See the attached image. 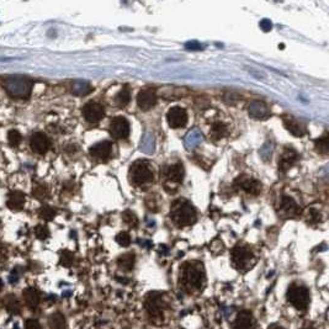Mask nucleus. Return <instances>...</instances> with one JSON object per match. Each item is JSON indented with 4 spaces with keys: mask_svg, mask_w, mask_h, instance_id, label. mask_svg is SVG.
Listing matches in <instances>:
<instances>
[{
    "mask_svg": "<svg viewBox=\"0 0 329 329\" xmlns=\"http://www.w3.org/2000/svg\"><path fill=\"white\" fill-rule=\"evenodd\" d=\"M34 195L36 196L38 200H42V199H47L48 196V190L46 186H37L34 190Z\"/></svg>",
    "mask_w": 329,
    "mask_h": 329,
    "instance_id": "58836bf2",
    "label": "nucleus"
},
{
    "mask_svg": "<svg viewBox=\"0 0 329 329\" xmlns=\"http://www.w3.org/2000/svg\"><path fill=\"white\" fill-rule=\"evenodd\" d=\"M18 270L16 269H14L13 273L10 274V276H9V281L11 282V284H15L16 281H18Z\"/></svg>",
    "mask_w": 329,
    "mask_h": 329,
    "instance_id": "a18cd8bd",
    "label": "nucleus"
},
{
    "mask_svg": "<svg viewBox=\"0 0 329 329\" xmlns=\"http://www.w3.org/2000/svg\"><path fill=\"white\" fill-rule=\"evenodd\" d=\"M40 216L43 219H46V221H51V219H55V211L52 207H50V206H42L40 208Z\"/></svg>",
    "mask_w": 329,
    "mask_h": 329,
    "instance_id": "72a5a7b5",
    "label": "nucleus"
},
{
    "mask_svg": "<svg viewBox=\"0 0 329 329\" xmlns=\"http://www.w3.org/2000/svg\"><path fill=\"white\" fill-rule=\"evenodd\" d=\"M116 242L119 243L120 245H122V247H128L129 243H131V238H129V235L127 232H122L116 237Z\"/></svg>",
    "mask_w": 329,
    "mask_h": 329,
    "instance_id": "e433bc0d",
    "label": "nucleus"
},
{
    "mask_svg": "<svg viewBox=\"0 0 329 329\" xmlns=\"http://www.w3.org/2000/svg\"><path fill=\"white\" fill-rule=\"evenodd\" d=\"M154 147H156V140L153 137V134L146 132L145 136L142 137V141H141V150L143 153L150 154L154 150Z\"/></svg>",
    "mask_w": 329,
    "mask_h": 329,
    "instance_id": "bb28decb",
    "label": "nucleus"
},
{
    "mask_svg": "<svg viewBox=\"0 0 329 329\" xmlns=\"http://www.w3.org/2000/svg\"><path fill=\"white\" fill-rule=\"evenodd\" d=\"M280 214L285 219H292L300 215V207L296 203V201L290 196H282L281 202H280Z\"/></svg>",
    "mask_w": 329,
    "mask_h": 329,
    "instance_id": "f8f14e48",
    "label": "nucleus"
},
{
    "mask_svg": "<svg viewBox=\"0 0 329 329\" xmlns=\"http://www.w3.org/2000/svg\"><path fill=\"white\" fill-rule=\"evenodd\" d=\"M260 27L264 30V31H270L273 27L272 22H270V20H266V18H264V20H261L260 21Z\"/></svg>",
    "mask_w": 329,
    "mask_h": 329,
    "instance_id": "c03bdc74",
    "label": "nucleus"
},
{
    "mask_svg": "<svg viewBox=\"0 0 329 329\" xmlns=\"http://www.w3.org/2000/svg\"><path fill=\"white\" fill-rule=\"evenodd\" d=\"M128 178L134 186H145L153 183V173L149 163L146 161L134 162L129 168Z\"/></svg>",
    "mask_w": 329,
    "mask_h": 329,
    "instance_id": "423d86ee",
    "label": "nucleus"
},
{
    "mask_svg": "<svg viewBox=\"0 0 329 329\" xmlns=\"http://www.w3.org/2000/svg\"><path fill=\"white\" fill-rule=\"evenodd\" d=\"M166 120H168V125L171 128H182L187 122L186 110L183 108H179V106H175V108L170 109L168 111Z\"/></svg>",
    "mask_w": 329,
    "mask_h": 329,
    "instance_id": "9d476101",
    "label": "nucleus"
},
{
    "mask_svg": "<svg viewBox=\"0 0 329 329\" xmlns=\"http://www.w3.org/2000/svg\"><path fill=\"white\" fill-rule=\"evenodd\" d=\"M233 329H256V319L249 311H242L238 313Z\"/></svg>",
    "mask_w": 329,
    "mask_h": 329,
    "instance_id": "a211bd4d",
    "label": "nucleus"
},
{
    "mask_svg": "<svg viewBox=\"0 0 329 329\" xmlns=\"http://www.w3.org/2000/svg\"><path fill=\"white\" fill-rule=\"evenodd\" d=\"M306 329H313V328H306Z\"/></svg>",
    "mask_w": 329,
    "mask_h": 329,
    "instance_id": "09e8293b",
    "label": "nucleus"
},
{
    "mask_svg": "<svg viewBox=\"0 0 329 329\" xmlns=\"http://www.w3.org/2000/svg\"><path fill=\"white\" fill-rule=\"evenodd\" d=\"M298 159V153L296 152L293 148L287 147L285 148V150L282 152V154L280 156L279 159V170L285 173V171L289 170L293 164L297 162Z\"/></svg>",
    "mask_w": 329,
    "mask_h": 329,
    "instance_id": "dca6fc26",
    "label": "nucleus"
},
{
    "mask_svg": "<svg viewBox=\"0 0 329 329\" xmlns=\"http://www.w3.org/2000/svg\"><path fill=\"white\" fill-rule=\"evenodd\" d=\"M25 203V195L20 191H11L8 196V201H6V205L9 208L14 211L21 210L24 207Z\"/></svg>",
    "mask_w": 329,
    "mask_h": 329,
    "instance_id": "4be33fe9",
    "label": "nucleus"
},
{
    "mask_svg": "<svg viewBox=\"0 0 329 329\" xmlns=\"http://www.w3.org/2000/svg\"><path fill=\"white\" fill-rule=\"evenodd\" d=\"M154 200H156V198L154 196H149V198L147 199V201H146V205H147L148 210H150L152 212H157V211L159 210V203L158 202H154Z\"/></svg>",
    "mask_w": 329,
    "mask_h": 329,
    "instance_id": "ea45409f",
    "label": "nucleus"
},
{
    "mask_svg": "<svg viewBox=\"0 0 329 329\" xmlns=\"http://www.w3.org/2000/svg\"><path fill=\"white\" fill-rule=\"evenodd\" d=\"M231 260L238 272L245 273L250 268H253V265L256 264V256L249 247L239 244L232 249Z\"/></svg>",
    "mask_w": 329,
    "mask_h": 329,
    "instance_id": "39448f33",
    "label": "nucleus"
},
{
    "mask_svg": "<svg viewBox=\"0 0 329 329\" xmlns=\"http://www.w3.org/2000/svg\"><path fill=\"white\" fill-rule=\"evenodd\" d=\"M83 115H84L85 120L90 124H96L100 121L105 115V110L104 106L98 103H88L87 105L83 108Z\"/></svg>",
    "mask_w": 329,
    "mask_h": 329,
    "instance_id": "9b49d317",
    "label": "nucleus"
},
{
    "mask_svg": "<svg viewBox=\"0 0 329 329\" xmlns=\"http://www.w3.org/2000/svg\"><path fill=\"white\" fill-rule=\"evenodd\" d=\"M111 152H112V145L109 141L96 143L89 149L90 156L98 161H108L111 156Z\"/></svg>",
    "mask_w": 329,
    "mask_h": 329,
    "instance_id": "4468645a",
    "label": "nucleus"
},
{
    "mask_svg": "<svg viewBox=\"0 0 329 329\" xmlns=\"http://www.w3.org/2000/svg\"><path fill=\"white\" fill-rule=\"evenodd\" d=\"M163 178L165 189L169 186V184L179 185L183 182V178H184V166H183V164L177 163L165 166L163 170Z\"/></svg>",
    "mask_w": 329,
    "mask_h": 329,
    "instance_id": "6e6552de",
    "label": "nucleus"
},
{
    "mask_svg": "<svg viewBox=\"0 0 329 329\" xmlns=\"http://www.w3.org/2000/svg\"><path fill=\"white\" fill-rule=\"evenodd\" d=\"M314 145H316L317 152H319L321 154H327V153H328L329 145H328V137H327V136H324V137L319 138L318 141H316Z\"/></svg>",
    "mask_w": 329,
    "mask_h": 329,
    "instance_id": "7c9ffc66",
    "label": "nucleus"
},
{
    "mask_svg": "<svg viewBox=\"0 0 329 329\" xmlns=\"http://www.w3.org/2000/svg\"><path fill=\"white\" fill-rule=\"evenodd\" d=\"M227 134H228V127L224 124H222V122L214 124V126H212L210 131V137L214 141L221 140V138L226 137Z\"/></svg>",
    "mask_w": 329,
    "mask_h": 329,
    "instance_id": "b1692460",
    "label": "nucleus"
},
{
    "mask_svg": "<svg viewBox=\"0 0 329 329\" xmlns=\"http://www.w3.org/2000/svg\"><path fill=\"white\" fill-rule=\"evenodd\" d=\"M51 147V142L47 136L41 132H35L31 136V148L38 154H45Z\"/></svg>",
    "mask_w": 329,
    "mask_h": 329,
    "instance_id": "f3484780",
    "label": "nucleus"
},
{
    "mask_svg": "<svg viewBox=\"0 0 329 329\" xmlns=\"http://www.w3.org/2000/svg\"><path fill=\"white\" fill-rule=\"evenodd\" d=\"M5 307L8 308V311L13 314H18L20 313V302H18V298L15 296H6L5 297Z\"/></svg>",
    "mask_w": 329,
    "mask_h": 329,
    "instance_id": "c85d7f7f",
    "label": "nucleus"
},
{
    "mask_svg": "<svg viewBox=\"0 0 329 329\" xmlns=\"http://www.w3.org/2000/svg\"><path fill=\"white\" fill-rule=\"evenodd\" d=\"M185 48L189 51H201L203 50V45H201L198 41H189L185 43Z\"/></svg>",
    "mask_w": 329,
    "mask_h": 329,
    "instance_id": "a19ab883",
    "label": "nucleus"
},
{
    "mask_svg": "<svg viewBox=\"0 0 329 329\" xmlns=\"http://www.w3.org/2000/svg\"><path fill=\"white\" fill-rule=\"evenodd\" d=\"M117 265L120 269H122L124 272H131L134 265V254L128 253L124 254L117 259Z\"/></svg>",
    "mask_w": 329,
    "mask_h": 329,
    "instance_id": "a878e982",
    "label": "nucleus"
},
{
    "mask_svg": "<svg viewBox=\"0 0 329 329\" xmlns=\"http://www.w3.org/2000/svg\"><path fill=\"white\" fill-rule=\"evenodd\" d=\"M289 301L298 311H306L310 305V291L306 286L298 284L290 285L286 293Z\"/></svg>",
    "mask_w": 329,
    "mask_h": 329,
    "instance_id": "0eeeda50",
    "label": "nucleus"
},
{
    "mask_svg": "<svg viewBox=\"0 0 329 329\" xmlns=\"http://www.w3.org/2000/svg\"><path fill=\"white\" fill-rule=\"evenodd\" d=\"M268 329H285L284 327L279 326V324H272V326H269Z\"/></svg>",
    "mask_w": 329,
    "mask_h": 329,
    "instance_id": "49530a36",
    "label": "nucleus"
},
{
    "mask_svg": "<svg viewBox=\"0 0 329 329\" xmlns=\"http://www.w3.org/2000/svg\"><path fill=\"white\" fill-rule=\"evenodd\" d=\"M284 125L287 131L291 134H293V136H296V137H302L303 134L306 133V127L292 116H285Z\"/></svg>",
    "mask_w": 329,
    "mask_h": 329,
    "instance_id": "aec40b11",
    "label": "nucleus"
},
{
    "mask_svg": "<svg viewBox=\"0 0 329 329\" xmlns=\"http://www.w3.org/2000/svg\"><path fill=\"white\" fill-rule=\"evenodd\" d=\"M22 295H24L25 302H26L27 307L31 308V310H36V308L38 307L41 301V296L40 292H38L35 287H27V289H25Z\"/></svg>",
    "mask_w": 329,
    "mask_h": 329,
    "instance_id": "412c9836",
    "label": "nucleus"
},
{
    "mask_svg": "<svg viewBox=\"0 0 329 329\" xmlns=\"http://www.w3.org/2000/svg\"><path fill=\"white\" fill-rule=\"evenodd\" d=\"M157 95L154 89H143L137 95V104L141 110L148 111L156 105Z\"/></svg>",
    "mask_w": 329,
    "mask_h": 329,
    "instance_id": "2eb2a0df",
    "label": "nucleus"
},
{
    "mask_svg": "<svg viewBox=\"0 0 329 329\" xmlns=\"http://www.w3.org/2000/svg\"><path fill=\"white\" fill-rule=\"evenodd\" d=\"M140 243H141V244L146 245V247H147V248H150V247H152V243H150V242H147V240H140Z\"/></svg>",
    "mask_w": 329,
    "mask_h": 329,
    "instance_id": "de8ad7c7",
    "label": "nucleus"
},
{
    "mask_svg": "<svg viewBox=\"0 0 329 329\" xmlns=\"http://www.w3.org/2000/svg\"><path fill=\"white\" fill-rule=\"evenodd\" d=\"M4 89L11 98L29 99L31 95L34 82L24 75H10L4 79Z\"/></svg>",
    "mask_w": 329,
    "mask_h": 329,
    "instance_id": "f03ea898",
    "label": "nucleus"
},
{
    "mask_svg": "<svg viewBox=\"0 0 329 329\" xmlns=\"http://www.w3.org/2000/svg\"><path fill=\"white\" fill-rule=\"evenodd\" d=\"M249 115L256 120H265L270 116V110L263 101H253L249 105Z\"/></svg>",
    "mask_w": 329,
    "mask_h": 329,
    "instance_id": "6ab92c4d",
    "label": "nucleus"
},
{
    "mask_svg": "<svg viewBox=\"0 0 329 329\" xmlns=\"http://www.w3.org/2000/svg\"><path fill=\"white\" fill-rule=\"evenodd\" d=\"M259 153H260L261 158H263L264 161H269L273 154V146L270 145V143H266V145L263 146V148H260Z\"/></svg>",
    "mask_w": 329,
    "mask_h": 329,
    "instance_id": "f704fd0d",
    "label": "nucleus"
},
{
    "mask_svg": "<svg viewBox=\"0 0 329 329\" xmlns=\"http://www.w3.org/2000/svg\"><path fill=\"white\" fill-rule=\"evenodd\" d=\"M8 140H9V143H10V146H13V147H18V146L20 145V142H21V134H20V132L18 131H16V129H11L8 134Z\"/></svg>",
    "mask_w": 329,
    "mask_h": 329,
    "instance_id": "473e14b6",
    "label": "nucleus"
},
{
    "mask_svg": "<svg viewBox=\"0 0 329 329\" xmlns=\"http://www.w3.org/2000/svg\"><path fill=\"white\" fill-rule=\"evenodd\" d=\"M169 308L168 298L162 292H150L146 298V310L153 323L164 321V312Z\"/></svg>",
    "mask_w": 329,
    "mask_h": 329,
    "instance_id": "7ed1b4c3",
    "label": "nucleus"
},
{
    "mask_svg": "<svg viewBox=\"0 0 329 329\" xmlns=\"http://www.w3.org/2000/svg\"><path fill=\"white\" fill-rule=\"evenodd\" d=\"M236 186L240 187L244 191H247L248 194H252V195H258L259 192L261 191V184L260 182H258L256 179L252 177H239L236 180Z\"/></svg>",
    "mask_w": 329,
    "mask_h": 329,
    "instance_id": "ddd939ff",
    "label": "nucleus"
},
{
    "mask_svg": "<svg viewBox=\"0 0 329 329\" xmlns=\"http://www.w3.org/2000/svg\"><path fill=\"white\" fill-rule=\"evenodd\" d=\"M122 219H124V221L126 222L127 224H129L131 227H136L138 224L137 217H136V215L129 210L125 211L124 214H122Z\"/></svg>",
    "mask_w": 329,
    "mask_h": 329,
    "instance_id": "2f4dec72",
    "label": "nucleus"
},
{
    "mask_svg": "<svg viewBox=\"0 0 329 329\" xmlns=\"http://www.w3.org/2000/svg\"><path fill=\"white\" fill-rule=\"evenodd\" d=\"M73 260H74L73 253H71L68 250H64L63 253L61 254V264L63 266H71Z\"/></svg>",
    "mask_w": 329,
    "mask_h": 329,
    "instance_id": "c9c22d12",
    "label": "nucleus"
},
{
    "mask_svg": "<svg viewBox=\"0 0 329 329\" xmlns=\"http://www.w3.org/2000/svg\"><path fill=\"white\" fill-rule=\"evenodd\" d=\"M91 87L88 82H84V80H76L74 82L73 87H72V92L76 96H84V95H88L90 91H91Z\"/></svg>",
    "mask_w": 329,
    "mask_h": 329,
    "instance_id": "393cba45",
    "label": "nucleus"
},
{
    "mask_svg": "<svg viewBox=\"0 0 329 329\" xmlns=\"http://www.w3.org/2000/svg\"><path fill=\"white\" fill-rule=\"evenodd\" d=\"M35 233H36V237L38 239H46V238L50 236V231L46 226H37L36 229H35Z\"/></svg>",
    "mask_w": 329,
    "mask_h": 329,
    "instance_id": "4c0bfd02",
    "label": "nucleus"
},
{
    "mask_svg": "<svg viewBox=\"0 0 329 329\" xmlns=\"http://www.w3.org/2000/svg\"><path fill=\"white\" fill-rule=\"evenodd\" d=\"M110 133L116 140H125L129 134V122L122 116L115 117L110 124Z\"/></svg>",
    "mask_w": 329,
    "mask_h": 329,
    "instance_id": "1a4fd4ad",
    "label": "nucleus"
},
{
    "mask_svg": "<svg viewBox=\"0 0 329 329\" xmlns=\"http://www.w3.org/2000/svg\"><path fill=\"white\" fill-rule=\"evenodd\" d=\"M48 324H50L51 329H66L67 328V323H66V318L62 313L59 312H55L53 313L52 316L50 317L48 319Z\"/></svg>",
    "mask_w": 329,
    "mask_h": 329,
    "instance_id": "cd10ccee",
    "label": "nucleus"
},
{
    "mask_svg": "<svg viewBox=\"0 0 329 329\" xmlns=\"http://www.w3.org/2000/svg\"><path fill=\"white\" fill-rule=\"evenodd\" d=\"M202 142V133L200 132L199 128H194L189 132V133L185 136V147L186 149H194V148L198 147L200 143Z\"/></svg>",
    "mask_w": 329,
    "mask_h": 329,
    "instance_id": "5701e85b",
    "label": "nucleus"
},
{
    "mask_svg": "<svg viewBox=\"0 0 329 329\" xmlns=\"http://www.w3.org/2000/svg\"><path fill=\"white\" fill-rule=\"evenodd\" d=\"M170 219L178 226H190L196 221V210L186 200L174 201L170 210Z\"/></svg>",
    "mask_w": 329,
    "mask_h": 329,
    "instance_id": "20e7f679",
    "label": "nucleus"
},
{
    "mask_svg": "<svg viewBox=\"0 0 329 329\" xmlns=\"http://www.w3.org/2000/svg\"><path fill=\"white\" fill-rule=\"evenodd\" d=\"M239 99H240L239 95L235 94V92H227V94H224L223 100L228 104H236L237 101H239Z\"/></svg>",
    "mask_w": 329,
    "mask_h": 329,
    "instance_id": "79ce46f5",
    "label": "nucleus"
},
{
    "mask_svg": "<svg viewBox=\"0 0 329 329\" xmlns=\"http://www.w3.org/2000/svg\"><path fill=\"white\" fill-rule=\"evenodd\" d=\"M25 329H42V327L36 319H29L25 323Z\"/></svg>",
    "mask_w": 329,
    "mask_h": 329,
    "instance_id": "37998d69",
    "label": "nucleus"
},
{
    "mask_svg": "<svg viewBox=\"0 0 329 329\" xmlns=\"http://www.w3.org/2000/svg\"><path fill=\"white\" fill-rule=\"evenodd\" d=\"M206 274L203 265L199 261H187L182 266L180 285L186 292L201 291L205 287Z\"/></svg>",
    "mask_w": 329,
    "mask_h": 329,
    "instance_id": "f257e3e1",
    "label": "nucleus"
},
{
    "mask_svg": "<svg viewBox=\"0 0 329 329\" xmlns=\"http://www.w3.org/2000/svg\"><path fill=\"white\" fill-rule=\"evenodd\" d=\"M129 99H131V92H129L128 88L125 87L115 96V103L122 108V106H126L129 103Z\"/></svg>",
    "mask_w": 329,
    "mask_h": 329,
    "instance_id": "c756f323",
    "label": "nucleus"
}]
</instances>
